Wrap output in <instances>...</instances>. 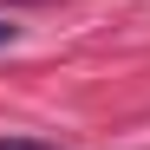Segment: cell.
<instances>
[{
  "instance_id": "1",
  "label": "cell",
  "mask_w": 150,
  "mask_h": 150,
  "mask_svg": "<svg viewBox=\"0 0 150 150\" xmlns=\"http://www.w3.org/2000/svg\"><path fill=\"white\" fill-rule=\"evenodd\" d=\"M0 150H52V144H39V137H0Z\"/></svg>"
},
{
  "instance_id": "2",
  "label": "cell",
  "mask_w": 150,
  "mask_h": 150,
  "mask_svg": "<svg viewBox=\"0 0 150 150\" xmlns=\"http://www.w3.org/2000/svg\"><path fill=\"white\" fill-rule=\"evenodd\" d=\"M13 33H20V26H13V20H0V46H13Z\"/></svg>"
}]
</instances>
